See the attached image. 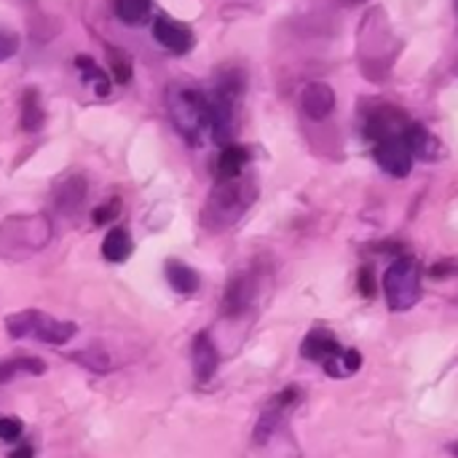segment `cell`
Here are the masks:
<instances>
[{
    "label": "cell",
    "mask_w": 458,
    "mask_h": 458,
    "mask_svg": "<svg viewBox=\"0 0 458 458\" xmlns=\"http://www.w3.org/2000/svg\"><path fill=\"white\" fill-rule=\"evenodd\" d=\"M54 236L46 215H11L0 223V258L19 263L48 247Z\"/></svg>",
    "instance_id": "obj_1"
},
{
    "label": "cell",
    "mask_w": 458,
    "mask_h": 458,
    "mask_svg": "<svg viewBox=\"0 0 458 458\" xmlns=\"http://www.w3.org/2000/svg\"><path fill=\"white\" fill-rule=\"evenodd\" d=\"M301 357L322 365V370L333 378L354 376L362 368V354L357 349H344L338 338L325 327L309 330V335L301 344Z\"/></svg>",
    "instance_id": "obj_2"
},
{
    "label": "cell",
    "mask_w": 458,
    "mask_h": 458,
    "mask_svg": "<svg viewBox=\"0 0 458 458\" xmlns=\"http://www.w3.org/2000/svg\"><path fill=\"white\" fill-rule=\"evenodd\" d=\"M169 113L177 131L191 142L201 145L207 134H212V102L196 89H177L169 97Z\"/></svg>",
    "instance_id": "obj_3"
},
{
    "label": "cell",
    "mask_w": 458,
    "mask_h": 458,
    "mask_svg": "<svg viewBox=\"0 0 458 458\" xmlns=\"http://www.w3.org/2000/svg\"><path fill=\"white\" fill-rule=\"evenodd\" d=\"M5 330L11 338H32L48 346H64L78 335V325L75 322H62L54 319L51 314H43L38 309H24L16 314L5 317Z\"/></svg>",
    "instance_id": "obj_4"
},
{
    "label": "cell",
    "mask_w": 458,
    "mask_h": 458,
    "mask_svg": "<svg viewBox=\"0 0 458 458\" xmlns=\"http://www.w3.org/2000/svg\"><path fill=\"white\" fill-rule=\"evenodd\" d=\"M252 199H255V193L247 191L239 182V177L236 180H225V182H220L212 191V196H209V201L204 207L201 223L209 231H223L228 225H233L247 212V207L252 204Z\"/></svg>",
    "instance_id": "obj_5"
},
{
    "label": "cell",
    "mask_w": 458,
    "mask_h": 458,
    "mask_svg": "<svg viewBox=\"0 0 458 458\" xmlns=\"http://www.w3.org/2000/svg\"><path fill=\"white\" fill-rule=\"evenodd\" d=\"M384 295H386V303L392 311L397 314H405L411 311L424 290H421V266L416 258H397L386 274H384Z\"/></svg>",
    "instance_id": "obj_6"
},
{
    "label": "cell",
    "mask_w": 458,
    "mask_h": 458,
    "mask_svg": "<svg viewBox=\"0 0 458 458\" xmlns=\"http://www.w3.org/2000/svg\"><path fill=\"white\" fill-rule=\"evenodd\" d=\"M301 397H303V389L293 384V386L279 389V392L266 403V408H263V413H260V419H258V424H255V432H252L255 445H266V443L274 437V432L284 424V419L293 413V408L301 403Z\"/></svg>",
    "instance_id": "obj_7"
},
{
    "label": "cell",
    "mask_w": 458,
    "mask_h": 458,
    "mask_svg": "<svg viewBox=\"0 0 458 458\" xmlns=\"http://www.w3.org/2000/svg\"><path fill=\"white\" fill-rule=\"evenodd\" d=\"M373 156H376L378 166L392 177H408L413 169V150L408 148L403 134L378 140L373 148Z\"/></svg>",
    "instance_id": "obj_8"
},
{
    "label": "cell",
    "mask_w": 458,
    "mask_h": 458,
    "mask_svg": "<svg viewBox=\"0 0 458 458\" xmlns=\"http://www.w3.org/2000/svg\"><path fill=\"white\" fill-rule=\"evenodd\" d=\"M258 287H260V276H255L252 271H239L236 276L228 279V287L223 293V314L225 317H242L258 298Z\"/></svg>",
    "instance_id": "obj_9"
},
{
    "label": "cell",
    "mask_w": 458,
    "mask_h": 458,
    "mask_svg": "<svg viewBox=\"0 0 458 458\" xmlns=\"http://www.w3.org/2000/svg\"><path fill=\"white\" fill-rule=\"evenodd\" d=\"M191 362H193V376L199 384H209L220 368V352H217V344L212 338V333L201 330L193 335V344H191Z\"/></svg>",
    "instance_id": "obj_10"
},
{
    "label": "cell",
    "mask_w": 458,
    "mask_h": 458,
    "mask_svg": "<svg viewBox=\"0 0 458 458\" xmlns=\"http://www.w3.org/2000/svg\"><path fill=\"white\" fill-rule=\"evenodd\" d=\"M153 38L164 48H169L172 54H188L193 48V32H191V27H185V24H180L174 19H166V16H158L153 21Z\"/></svg>",
    "instance_id": "obj_11"
},
{
    "label": "cell",
    "mask_w": 458,
    "mask_h": 458,
    "mask_svg": "<svg viewBox=\"0 0 458 458\" xmlns=\"http://www.w3.org/2000/svg\"><path fill=\"white\" fill-rule=\"evenodd\" d=\"M83 201H86V180L78 177V174L62 180V182L54 188V207H56L62 215H67V217L78 215L81 207H83Z\"/></svg>",
    "instance_id": "obj_12"
},
{
    "label": "cell",
    "mask_w": 458,
    "mask_h": 458,
    "mask_svg": "<svg viewBox=\"0 0 458 458\" xmlns=\"http://www.w3.org/2000/svg\"><path fill=\"white\" fill-rule=\"evenodd\" d=\"M301 105H303L309 118L322 121L335 110V91L327 83H311V86H306V91L301 97Z\"/></svg>",
    "instance_id": "obj_13"
},
{
    "label": "cell",
    "mask_w": 458,
    "mask_h": 458,
    "mask_svg": "<svg viewBox=\"0 0 458 458\" xmlns=\"http://www.w3.org/2000/svg\"><path fill=\"white\" fill-rule=\"evenodd\" d=\"M164 276H166L169 287H172L174 293H180V295H193V293L201 287L199 271L191 268V266L182 263V260H174V258L164 263Z\"/></svg>",
    "instance_id": "obj_14"
},
{
    "label": "cell",
    "mask_w": 458,
    "mask_h": 458,
    "mask_svg": "<svg viewBox=\"0 0 458 458\" xmlns=\"http://www.w3.org/2000/svg\"><path fill=\"white\" fill-rule=\"evenodd\" d=\"M134 252V242H131V233L126 228H110L105 242H102V258L113 266L118 263H126Z\"/></svg>",
    "instance_id": "obj_15"
},
{
    "label": "cell",
    "mask_w": 458,
    "mask_h": 458,
    "mask_svg": "<svg viewBox=\"0 0 458 458\" xmlns=\"http://www.w3.org/2000/svg\"><path fill=\"white\" fill-rule=\"evenodd\" d=\"M247 161H250L247 148H242V145H225L223 153H220V158H217V182L242 177V169L247 166Z\"/></svg>",
    "instance_id": "obj_16"
},
{
    "label": "cell",
    "mask_w": 458,
    "mask_h": 458,
    "mask_svg": "<svg viewBox=\"0 0 458 458\" xmlns=\"http://www.w3.org/2000/svg\"><path fill=\"white\" fill-rule=\"evenodd\" d=\"M46 373V362L38 357H13V360H3L0 362V386L11 384L21 376H43Z\"/></svg>",
    "instance_id": "obj_17"
},
{
    "label": "cell",
    "mask_w": 458,
    "mask_h": 458,
    "mask_svg": "<svg viewBox=\"0 0 458 458\" xmlns=\"http://www.w3.org/2000/svg\"><path fill=\"white\" fill-rule=\"evenodd\" d=\"M70 362L81 365L83 370L89 373H97V376H105L113 370V360H110V352L102 349V346H89V349H78L70 354Z\"/></svg>",
    "instance_id": "obj_18"
},
{
    "label": "cell",
    "mask_w": 458,
    "mask_h": 458,
    "mask_svg": "<svg viewBox=\"0 0 458 458\" xmlns=\"http://www.w3.org/2000/svg\"><path fill=\"white\" fill-rule=\"evenodd\" d=\"M43 126V107H40V97L35 89H27L21 97V129L24 131H38Z\"/></svg>",
    "instance_id": "obj_19"
},
{
    "label": "cell",
    "mask_w": 458,
    "mask_h": 458,
    "mask_svg": "<svg viewBox=\"0 0 458 458\" xmlns=\"http://www.w3.org/2000/svg\"><path fill=\"white\" fill-rule=\"evenodd\" d=\"M115 13L126 24H142L150 13V0H115Z\"/></svg>",
    "instance_id": "obj_20"
},
{
    "label": "cell",
    "mask_w": 458,
    "mask_h": 458,
    "mask_svg": "<svg viewBox=\"0 0 458 458\" xmlns=\"http://www.w3.org/2000/svg\"><path fill=\"white\" fill-rule=\"evenodd\" d=\"M75 64H78L81 70H86V75H89V78H94V81H97V94H99V97H105V94L110 91V81H107V75L94 64V59H91V56H78V59H75Z\"/></svg>",
    "instance_id": "obj_21"
},
{
    "label": "cell",
    "mask_w": 458,
    "mask_h": 458,
    "mask_svg": "<svg viewBox=\"0 0 458 458\" xmlns=\"http://www.w3.org/2000/svg\"><path fill=\"white\" fill-rule=\"evenodd\" d=\"M24 424L13 416H0V440L3 443H21Z\"/></svg>",
    "instance_id": "obj_22"
},
{
    "label": "cell",
    "mask_w": 458,
    "mask_h": 458,
    "mask_svg": "<svg viewBox=\"0 0 458 458\" xmlns=\"http://www.w3.org/2000/svg\"><path fill=\"white\" fill-rule=\"evenodd\" d=\"M118 215H121V201L110 199L107 204H102L91 212V220H94V225H105V223H113Z\"/></svg>",
    "instance_id": "obj_23"
},
{
    "label": "cell",
    "mask_w": 458,
    "mask_h": 458,
    "mask_svg": "<svg viewBox=\"0 0 458 458\" xmlns=\"http://www.w3.org/2000/svg\"><path fill=\"white\" fill-rule=\"evenodd\" d=\"M113 72H115V81L118 83H129L131 81V62H129L126 54L113 51Z\"/></svg>",
    "instance_id": "obj_24"
},
{
    "label": "cell",
    "mask_w": 458,
    "mask_h": 458,
    "mask_svg": "<svg viewBox=\"0 0 458 458\" xmlns=\"http://www.w3.org/2000/svg\"><path fill=\"white\" fill-rule=\"evenodd\" d=\"M16 51H19V38L11 35V32H5V30H0V62L3 59H11Z\"/></svg>",
    "instance_id": "obj_25"
},
{
    "label": "cell",
    "mask_w": 458,
    "mask_h": 458,
    "mask_svg": "<svg viewBox=\"0 0 458 458\" xmlns=\"http://www.w3.org/2000/svg\"><path fill=\"white\" fill-rule=\"evenodd\" d=\"M360 290H362V295H365V298H370V295H373V290H376V279H373L370 268H362V274H360Z\"/></svg>",
    "instance_id": "obj_26"
},
{
    "label": "cell",
    "mask_w": 458,
    "mask_h": 458,
    "mask_svg": "<svg viewBox=\"0 0 458 458\" xmlns=\"http://www.w3.org/2000/svg\"><path fill=\"white\" fill-rule=\"evenodd\" d=\"M8 458H35V448L30 443H19V448Z\"/></svg>",
    "instance_id": "obj_27"
},
{
    "label": "cell",
    "mask_w": 458,
    "mask_h": 458,
    "mask_svg": "<svg viewBox=\"0 0 458 458\" xmlns=\"http://www.w3.org/2000/svg\"><path fill=\"white\" fill-rule=\"evenodd\" d=\"M451 451H454V454H456V456H458V445H451Z\"/></svg>",
    "instance_id": "obj_28"
}]
</instances>
